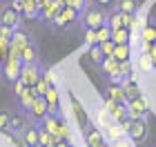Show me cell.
Wrapping results in <instances>:
<instances>
[{
	"instance_id": "obj_15",
	"label": "cell",
	"mask_w": 156,
	"mask_h": 147,
	"mask_svg": "<svg viewBox=\"0 0 156 147\" xmlns=\"http://www.w3.org/2000/svg\"><path fill=\"white\" fill-rule=\"evenodd\" d=\"M36 98H38V92H36V87H25V92L18 96V107L23 109V111H29Z\"/></svg>"
},
{
	"instance_id": "obj_1",
	"label": "cell",
	"mask_w": 156,
	"mask_h": 147,
	"mask_svg": "<svg viewBox=\"0 0 156 147\" xmlns=\"http://www.w3.org/2000/svg\"><path fill=\"white\" fill-rule=\"evenodd\" d=\"M107 11H109V7H103V5L94 2V0H89L85 11L80 13L83 29H98V27L107 25Z\"/></svg>"
},
{
	"instance_id": "obj_2",
	"label": "cell",
	"mask_w": 156,
	"mask_h": 147,
	"mask_svg": "<svg viewBox=\"0 0 156 147\" xmlns=\"http://www.w3.org/2000/svg\"><path fill=\"white\" fill-rule=\"evenodd\" d=\"M78 23H80V11L72 9V7H62L58 11V16L49 23V27L54 31H72Z\"/></svg>"
},
{
	"instance_id": "obj_28",
	"label": "cell",
	"mask_w": 156,
	"mask_h": 147,
	"mask_svg": "<svg viewBox=\"0 0 156 147\" xmlns=\"http://www.w3.org/2000/svg\"><path fill=\"white\" fill-rule=\"evenodd\" d=\"M143 40L150 45L156 43V23H147V27L143 29Z\"/></svg>"
},
{
	"instance_id": "obj_41",
	"label": "cell",
	"mask_w": 156,
	"mask_h": 147,
	"mask_svg": "<svg viewBox=\"0 0 156 147\" xmlns=\"http://www.w3.org/2000/svg\"><path fill=\"white\" fill-rule=\"evenodd\" d=\"M87 147H107L105 143H98V145H87Z\"/></svg>"
},
{
	"instance_id": "obj_10",
	"label": "cell",
	"mask_w": 156,
	"mask_h": 147,
	"mask_svg": "<svg viewBox=\"0 0 156 147\" xmlns=\"http://www.w3.org/2000/svg\"><path fill=\"white\" fill-rule=\"evenodd\" d=\"M62 123H65V121H62V118L58 116V114H51V111H49V114L45 116V118H42V127H45L47 131H49V134H51L54 138H56V141H60V129H62Z\"/></svg>"
},
{
	"instance_id": "obj_25",
	"label": "cell",
	"mask_w": 156,
	"mask_h": 147,
	"mask_svg": "<svg viewBox=\"0 0 156 147\" xmlns=\"http://www.w3.org/2000/svg\"><path fill=\"white\" fill-rule=\"evenodd\" d=\"M112 58H116L118 62H125V60H129V45H116L114 47V54H112Z\"/></svg>"
},
{
	"instance_id": "obj_45",
	"label": "cell",
	"mask_w": 156,
	"mask_h": 147,
	"mask_svg": "<svg viewBox=\"0 0 156 147\" xmlns=\"http://www.w3.org/2000/svg\"><path fill=\"white\" fill-rule=\"evenodd\" d=\"M0 78H2V76H0Z\"/></svg>"
},
{
	"instance_id": "obj_27",
	"label": "cell",
	"mask_w": 156,
	"mask_h": 147,
	"mask_svg": "<svg viewBox=\"0 0 156 147\" xmlns=\"http://www.w3.org/2000/svg\"><path fill=\"white\" fill-rule=\"evenodd\" d=\"M123 87H125V92H127V98H136V96H140L136 82H134V76H129V78L123 80Z\"/></svg>"
},
{
	"instance_id": "obj_8",
	"label": "cell",
	"mask_w": 156,
	"mask_h": 147,
	"mask_svg": "<svg viewBox=\"0 0 156 147\" xmlns=\"http://www.w3.org/2000/svg\"><path fill=\"white\" fill-rule=\"evenodd\" d=\"M101 69H103V74H105V78H107V82H123V74H120V62H118L116 58L107 56Z\"/></svg>"
},
{
	"instance_id": "obj_39",
	"label": "cell",
	"mask_w": 156,
	"mask_h": 147,
	"mask_svg": "<svg viewBox=\"0 0 156 147\" xmlns=\"http://www.w3.org/2000/svg\"><path fill=\"white\" fill-rule=\"evenodd\" d=\"M150 56H152V62H154V69H156V43L152 45V51H150Z\"/></svg>"
},
{
	"instance_id": "obj_42",
	"label": "cell",
	"mask_w": 156,
	"mask_h": 147,
	"mask_svg": "<svg viewBox=\"0 0 156 147\" xmlns=\"http://www.w3.org/2000/svg\"><path fill=\"white\" fill-rule=\"evenodd\" d=\"M49 147H56V143H54V145H49Z\"/></svg>"
},
{
	"instance_id": "obj_36",
	"label": "cell",
	"mask_w": 156,
	"mask_h": 147,
	"mask_svg": "<svg viewBox=\"0 0 156 147\" xmlns=\"http://www.w3.org/2000/svg\"><path fill=\"white\" fill-rule=\"evenodd\" d=\"M120 74H123V80H125V78H129V76H132V62H129V60L120 62Z\"/></svg>"
},
{
	"instance_id": "obj_20",
	"label": "cell",
	"mask_w": 156,
	"mask_h": 147,
	"mask_svg": "<svg viewBox=\"0 0 156 147\" xmlns=\"http://www.w3.org/2000/svg\"><path fill=\"white\" fill-rule=\"evenodd\" d=\"M45 100L49 105V111L51 114H58V105H60V98H58V89H56L54 85L47 89V94H45Z\"/></svg>"
},
{
	"instance_id": "obj_5",
	"label": "cell",
	"mask_w": 156,
	"mask_h": 147,
	"mask_svg": "<svg viewBox=\"0 0 156 147\" xmlns=\"http://www.w3.org/2000/svg\"><path fill=\"white\" fill-rule=\"evenodd\" d=\"M20 72H23V60H18V58H7L2 60V65H0V76H2V80L7 82H16L20 78Z\"/></svg>"
},
{
	"instance_id": "obj_26",
	"label": "cell",
	"mask_w": 156,
	"mask_h": 147,
	"mask_svg": "<svg viewBox=\"0 0 156 147\" xmlns=\"http://www.w3.org/2000/svg\"><path fill=\"white\" fill-rule=\"evenodd\" d=\"M127 38H129V29H127V27H120V29L112 31V40H114L116 45H125Z\"/></svg>"
},
{
	"instance_id": "obj_9",
	"label": "cell",
	"mask_w": 156,
	"mask_h": 147,
	"mask_svg": "<svg viewBox=\"0 0 156 147\" xmlns=\"http://www.w3.org/2000/svg\"><path fill=\"white\" fill-rule=\"evenodd\" d=\"M127 111H129V118H145L147 121V116H150V107H147L143 96L129 98L127 100Z\"/></svg>"
},
{
	"instance_id": "obj_14",
	"label": "cell",
	"mask_w": 156,
	"mask_h": 147,
	"mask_svg": "<svg viewBox=\"0 0 156 147\" xmlns=\"http://www.w3.org/2000/svg\"><path fill=\"white\" fill-rule=\"evenodd\" d=\"M107 111L112 114V118H114L116 123H123V121H127L129 118V111H127V105H123V103H116V100H112V98H107Z\"/></svg>"
},
{
	"instance_id": "obj_30",
	"label": "cell",
	"mask_w": 156,
	"mask_h": 147,
	"mask_svg": "<svg viewBox=\"0 0 156 147\" xmlns=\"http://www.w3.org/2000/svg\"><path fill=\"white\" fill-rule=\"evenodd\" d=\"M96 38H98V45L105 43V40H112V27L109 25H103L96 29Z\"/></svg>"
},
{
	"instance_id": "obj_4",
	"label": "cell",
	"mask_w": 156,
	"mask_h": 147,
	"mask_svg": "<svg viewBox=\"0 0 156 147\" xmlns=\"http://www.w3.org/2000/svg\"><path fill=\"white\" fill-rule=\"evenodd\" d=\"M0 25H7V27H23V13H20L11 2H2L0 5Z\"/></svg>"
},
{
	"instance_id": "obj_12",
	"label": "cell",
	"mask_w": 156,
	"mask_h": 147,
	"mask_svg": "<svg viewBox=\"0 0 156 147\" xmlns=\"http://www.w3.org/2000/svg\"><path fill=\"white\" fill-rule=\"evenodd\" d=\"M29 114V118L34 123H42V118H45L47 114H49V105H47V100H45V96H38L36 100H34V105H31V109L27 111Z\"/></svg>"
},
{
	"instance_id": "obj_3",
	"label": "cell",
	"mask_w": 156,
	"mask_h": 147,
	"mask_svg": "<svg viewBox=\"0 0 156 147\" xmlns=\"http://www.w3.org/2000/svg\"><path fill=\"white\" fill-rule=\"evenodd\" d=\"M123 125V129L127 131V136H129L132 143H145L147 136H150V127H147V121L145 118H127V121L120 123Z\"/></svg>"
},
{
	"instance_id": "obj_11",
	"label": "cell",
	"mask_w": 156,
	"mask_h": 147,
	"mask_svg": "<svg viewBox=\"0 0 156 147\" xmlns=\"http://www.w3.org/2000/svg\"><path fill=\"white\" fill-rule=\"evenodd\" d=\"M60 9H62V2H60V0H42V5H40V20L51 23V20L58 16Z\"/></svg>"
},
{
	"instance_id": "obj_31",
	"label": "cell",
	"mask_w": 156,
	"mask_h": 147,
	"mask_svg": "<svg viewBox=\"0 0 156 147\" xmlns=\"http://www.w3.org/2000/svg\"><path fill=\"white\" fill-rule=\"evenodd\" d=\"M11 116H13L11 109H2V111H0V131H7V129H9Z\"/></svg>"
},
{
	"instance_id": "obj_21",
	"label": "cell",
	"mask_w": 156,
	"mask_h": 147,
	"mask_svg": "<svg viewBox=\"0 0 156 147\" xmlns=\"http://www.w3.org/2000/svg\"><path fill=\"white\" fill-rule=\"evenodd\" d=\"M87 58H89V62H91L94 67L101 69V67H103V62H105V54H103V49L98 47V45H94V47H89Z\"/></svg>"
},
{
	"instance_id": "obj_32",
	"label": "cell",
	"mask_w": 156,
	"mask_h": 147,
	"mask_svg": "<svg viewBox=\"0 0 156 147\" xmlns=\"http://www.w3.org/2000/svg\"><path fill=\"white\" fill-rule=\"evenodd\" d=\"M83 36H85V47H94L98 45V38H96V29H83Z\"/></svg>"
},
{
	"instance_id": "obj_17",
	"label": "cell",
	"mask_w": 156,
	"mask_h": 147,
	"mask_svg": "<svg viewBox=\"0 0 156 147\" xmlns=\"http://www.w3.org/2000/svg\"><path fill=\"white\" fill-rule=\"evenodd\" d=\"M23 62H40V49L36 45V40H29L23 49Z\"/></svg>"
},
{
	"instance_id": "obj_29",
	"label": "cell",
	"mask_w": 156,
	"mask_h": 147,
	"mask_svg": "<svg viewBox=\"0 0 156 147\" xmlns=\"http://www.w3.org/2000/svg\"><path fill=\"white\" fill-rule=\"evenodd\" d=\"M140 69H143L145 74H152V72H156V69H154V62H152V56H150V51H145L143 56H140Z\"/></svg>"
},
{
	"instance_id": "obj_35",
	"label": "cell",
	"mask_w": 156,
	"mask_h": 147,
	"mask_svg": "<svg viewBox=\"0 0 156 147\" xmlns=\"http://www.w3.org/2000/svg\"><path fill=\"white\" fill-rule=\"evenodd\" d=\"M13 27H7V25H0V38H5V40H11V36H13Z\"/></svg>"
},
{
	"instance_id": "obj_23",
	"label": "cell",
	"mask_w": 156,
	"mask_h": 147,
	"mask_svg": "<svg viewBox=\"0 0 156 147\" xmlns=\"http://www.w3.org/2000/svg\"><path fill=\"white\" fill-rule=\"evenodd\" d=\"M23 16H25V18H31V20L40 18V5L36 2V0H25V7H23Z\"/></svg>"
},
{
	"instance_id": "obj_34",
	"label": "cell",
	"mask_w": 156,
	"mask_h": 147,
	"mask_svg": "<svg viewBox=\"0 0 156 147\" xmlns=\"http://www.w3.org/2000/svg\"><path fill=\"white\" fill-rule=\"evenodd\" d=\"M98 47H101V49H103V54H105V58H107V56H112V54H114V47H116V43H114V40H105V43H101V45H98Z\"/></svg>"
},
{
	"instance_id": "obj_7",
	"label": "cell",
	"mask_w": 156,
	"mask_h": 147,
	"mask_svg": "<svg viewBox=\"0 0 156 147\" xmlns=\"http://www.w3.org/2000/svg\"><path fill=\"white\" fill-rule=\"evenodd\" d=\"M31 123H34V121L29 118V114H27V111H23V109H20V111H13V116H11V123H9V129H7V131L20 138V136L25 134V129L29 127Z\"/></svg>"
},
{
	"instance_id": "obj_19",
	"label": "cell",
	"mask_w": 156,
	"mask_h": 147,
	"mask_svg": "<svg viewBox=\"0 0 156 147\" xmlns=\"http://www.w3.org/2000/svg\"><path fill=\"white\" fill-rule=\"evenodd\" d=\"M127 136V131L123 129V125L120 123H116V121H112L109 125H107V138L112 143H118L120 138H125Z\"/></svg>"
},
{
	"instance_id": "obj_40",
	"label": "cell",
	"mask_w": 156,
	"mask_h": 147,
	"mask_svg": "<svg viewBox=\"0 0 156 147\" xmlns=\"http://www.w3.org/2000/svg\"><path fill=\"white\" fill-rule=\"evenodd\" d=\"M56 147H72L69 141H56Z\"/></svg>"
},
{
	"instance_id": "obj_33",
	"label": "cell",
	"mask_w": 156,
	"mask_h": 147,
	"mask_svg": "<svg viewBox=\"0 0 156 147\" xmlns=\"http://www.w3.org/2000/svg\"><path fill=\"white\" fill-rule=\"evenodd\" d=\"M38 127H40V147H49V145H54V143H56V138L49 134V131L42 127V125H38Z\"/></svg>"
},
{
	"instance_id": "obj_18",
	"label": "cell",
	"mask_w": 156,
	"mask_h": 147,
	"mask_svg": "<svg viewBox=\"0 0 156 147\" xmlns=\"http://www.w3.org/2000/svg\"><path fill=\"white\" fill-rule=\"evenodd\" d=\"M98 143H105L103 134L98 131V127H94L91 123L85 125V145H98Z\"/></svg>"
},
{
	"instance_id": "obj_38",
	"label": "cell",
	"mask_w": 156,
	"mask_h": 147,
	"mask_svg": "<svg viewBox=\"0 0 156 147\" xmlns=\"http://www.w3.org/2000/svg\"><path fill=\"white\" fill-rule=\"evenodd\" d=\"M94 2L103 5V7H114V2H116V0H94Z\"/></svg>"
},
{
	"instance_id": "obj_37",
	"label": "cell",
	"mask_w": 156,
	"mask_h": 147,
	"mask_svg": "<svg viewBox=\"0 0 156 147\" xmlns=\"http://www.w3.org/2000/svg\"><path fill=\"white\" fill-rule=\"evenodd\" d=\"M25 87H27V85H25V82H23V80H20V78H18L16 82H13V94H16V98H18L20 94H23V92H25Z\"/></svg>"
},
{
	"instance_id": "obj_13",
	"label": "cell",
	"mask_w": 156,
	"mask_h": 147,
	"mask_svg": "<svg viewBox=\"0 0 156 147\" xmlns=\"http://www.w3.org/2000/svg\"><path fill=\"white\" fill-rule=\"evenodd\" d=\"M20 145L23 147H40V127L38 123H31L25 129V134L20 136Z\"/></svg>"
},
{
	"instance_id": "obj_44",
	"label": "cell",
	"mask_w": 156,
	"mask_h": 147,
	"mask_svg": "<svg viewBox=\"0 0 156 147\" xmlns=\"http://www.w3.org/2000/svg\"><path fill=\"white\" fill-rule=\"evenodd\" d=\"M2 2H5V0H0V5H2Z\"/></svg>"
},
{
	"instance_id": "obj_24",
	"label": "cell",
	"mask_w": 156,
	"mask_h": 147,
	"mask_svg": "<svg viewBox=\"0 0 156 147\" xmlns=\"http://www.w3.org/2000/svg\"><path fill=\"white\" fill-rule=\"evenodd\" d=\"M114 7L120 13H136L138 11V0H116Z\"/></svg>"
},
{
	"instance_id": "obj_16",
	"label": "cell",
	"mask_w": 156,
	"mask_h": 147,
	"mask_svg": "<svg viewBox=\"0 0 156 147\" xmlns=\"http://www.w3.org/2000/svg\"><path fill=\"white\" fill-rule=\"evenodd\" d=\"M107 92H109V98L112 100H116V103H123L127 105V92H125V87H123V82H109L107 85Z\"/></svg>"
},
{
	"instance_id": "obj_43",
	"label": "cell",
	"mask_w": 156,
	"mask_h": 147,
	"mask_svg": "<svg viewBox=\"0 0 156 147\" xmlns=\"http://www.w3.org/2000/svg\"><path fill=\"white\" fill-rule=\"evenodd\" d=\"M5 2H11V0H5Z\"/></svg>"
},
{
	"instance_id": "obj_22",
	"label": "cell",
	"mask_w": 156,
	"mask_h": 147,
	"mask_svg": "<svg viewBox=\"0 0 156 147\" xmlns=\"http://www.w3.org/2000/svg\"><path fill=\"white\" fill-rule=\"evenodd\" d=\"M107 25L112 27V31L123 27V13H120L116 7H109V11H107Z\"/></svg>"
},
{
	"instance_id": "obj_6",
	"label": "cell",
	"mask_w": 156,
	"mask_h": 147,
	"mask_svg": "<svg viewBox=\"0 0 156 147\" xmlns=\"http://www.w3.org/2000/svg\"><path fill=\"white\" fill-rule=\"evenodd\" d=\"M42 65L40 62H23V72H20V80L25 82L27 87H34L36 82L42 78Z\"/></svg>"
}]
</instances>
